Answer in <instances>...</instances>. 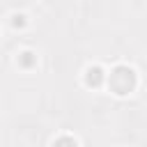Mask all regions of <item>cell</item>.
I'll use <instances>...</instances> for the list:
<instances>
[{
	"label": "cell",
	"mask_w": 147,
	"mask_h": 147,
	"mask_svg": "<svg viewBox=\"0 0 147 147\" xmlns=\"http://www.w3.org/2000/svg\"><path fill=\"white\" fill-rule=\"evenodd\" d=\"M25 23H28V21H25V16H23V14H14V16H11V28H14V30L25 28Z\"/></svg>",
	"instance_id": "obj_5"
},
{
	"label": "cell",
	"mask_w": 147,
	"mask_h": 147,
	"mask_svg": "<svg viewBox=\"0 0 147 147\" xmlns=\"http://www.w3.org/2000/svg\"><path fill=\"white\" fill-rule=\"evenodd\" d=\"M16 62H18L21 69H32V67H37V55L32 51H23V53H18Z\"/></svg>",
	"instance_id": "obj_3"
},
{
	"label": "cell",
	"mask_w": 147,
	"mask_h": 147,
	"mask_svg": "<svg viewBox=\"0 0 147 147\" xmlns=\"http://www.w3.org/2000/svg\"><path fill=\"white\" fill-rule=\"evenodd\" d=\"M106 76H108V74H106L99 64L87 67V69H85V85L92 87V90H96V87H101V85L106 83Z\"/></svg>",
	"instance_id": "obj_2"
},
{
	"label": "cell",
	"mask_w": 147,
	"mask_h": 147,
	"mask_svg": "<svg viewBox=\"0 0 147 147\" xmlns=\"http://www.w3.org/2000/svg\"><path fill=\"white\" fill-rule=\"evenodd\" d=\"M106 83H108V87H110L113 94L126 96V94H131V92L136 90L138 76H136V69H133V67H129V64H117V67H113L110 74L106 76Z\"/></svg>",
	"instance_id": "obj_1"
},
{
	"label": "cell",
	"mask_w": 147,
	"mask_h": 147,
	"mask_svg": "<svg viewBox=\"0 0 147 147\" xmlns=\"http://www.w3.org/2000/svg\"><path fill=\"white\" fill-rule=\"evenodd\" d=\"M51 147H78V142H76V138H71V136H60V138L53 140Z\"/></svg>",
	"instance_id": "obj_4"
}]
</instances>
